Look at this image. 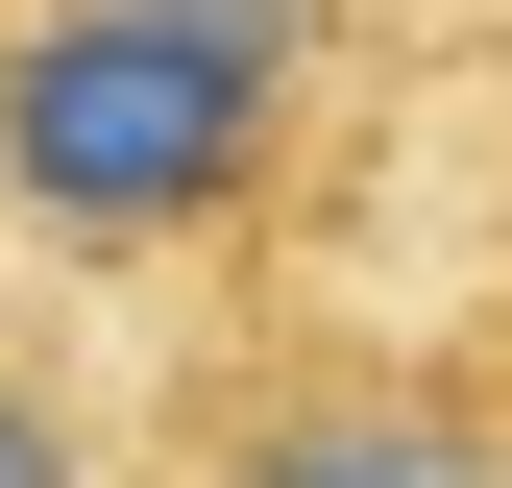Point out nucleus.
<instances>
[{"instance_id": "1", "label": "nucleus", "mask_w": 512, "mask_h": 488, "mask_svg": "<svg viewBox=\"0 0 512 488\" xmlns=\"http://www.w3.org/2000/svg\"><path fill=\"white\" fill-rule=\"evenodd\" d=\"M244 122H269V74H244V49L147 25V0H98V25H49L25 74H0V171H25V220L147 244V220H196L220 171H244Z\"/></svg>"}, {"instance_id": "2", "label": "nucleus", "mask_w": 512, "mask_h": 488, "mask_svg": "<svg viewBox=\"0 0 512 488\" xmlns=\"http://www.w3.org/2000/svg\"><path fill=\"white\" fill-rule=\"evenodd\" d=\"M220 488H488V440H464V415H415V391H317V415H269Z\"/></svg>"}, {"instance_id": "3", "label": "nucleus", "mask_w": 512, "mask_h": 488, "mask_svg": "<svg viewBox=\"0 0 512 488\" xmlns=\"http://www.w3.org/2000/svg\"><path fill=\"white\" fill-rule=\"evenodd\" d=\"M147 25H196V49H244V74H269V25H293V0H147Z\"/></svg>"}, {"instance_id": "4", "label": "nucleus", "mask_w": 512, "mask_h": 488, "mask_svg": "<svg viewBox=\"0 0 512 488\" xmlns=\"http://www.w3.org/2000/svg\"><path fill=\"white\" fill-rule=\"evenodd\" d=\"M0 488H74V440H49V415H25V391H0Z\"/></svg>"}]
</instances>
